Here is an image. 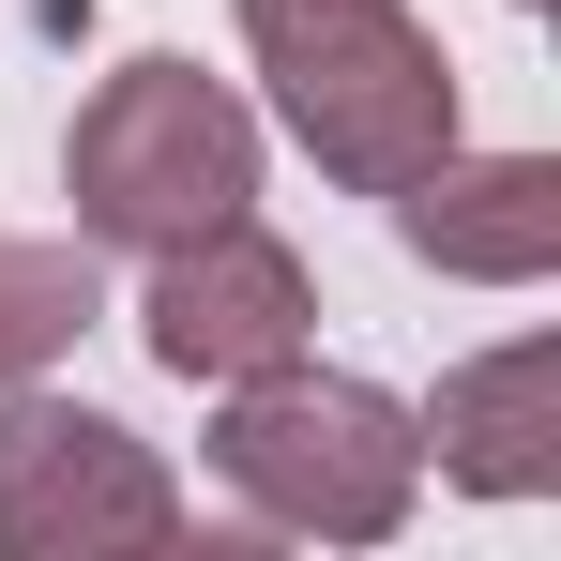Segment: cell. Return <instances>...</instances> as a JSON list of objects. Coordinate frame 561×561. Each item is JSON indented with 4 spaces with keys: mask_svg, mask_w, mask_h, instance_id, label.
<instances>
[{
    "mask_svg": "<svg viewBox=\"0 0 561 561\" xmlns=\"http://www.w3.org/2000/svg\"><path fill=\"white\" fill-rule=\"evenodd\" d=\"M228 410H213V485L288 531V547H394L410 531V501H425V425H410V394H379V379L319 365V350H288L259 379H213Z\"/></svg>",
    "mask_w": 561,
    "mask_h": 561,
    "instance_id": "cell-1",
    "label": "cell"
},
{
    "mask_svg": "<svg viewBox=\"0 0 561 561\" xmlns=\"http://www.w3.org/2000/svg\"><path fill=\"white\" fill-rule=\"evenodd\" d=\"M61 197H77V243L168 259V243H197V228L259 213V106L228 92V77H197L183 46H137V61L92 77V106H77Z\"/></svg>",
    "mask_w": 561,
    "mask_h": 561,
    "instance_id": "cell-2",
    "label": "cell"
},
{
    "mask_svg": "<svg viewBox=\"0 0 561 561\" xmlns=\"http://www.w3.org/2000/svg\"><path fill=\"white\" fill-rule=\"evenodd\" d=\"M122 547H183L168 456L92 394L0 379V561H122Z\"/></svg>",
    "mask_w": 561,
    "mask_h": 561,
    "instance_id": "cell-3",
    "label": "cell"
},
{
    "mask_svg": "<svg viewBox=\"0 0 561 561\" xmlns=\"http://www.w3.org/2000/svg\"><path fill=\"white\" fill-rule=\"evenodd\" d=\"M259 77H274V122L319 152V183H350V197H394L425 152H456V46L410 0H379L350 31H304Z\"/></svg>",
    "mask_w": 561,
    "mask_h": 561,
    "instance_id": "cell-4",
    "label": "cell"
},
{
    "mask_svg": "<svg viewBox=\"0 0 561 561\" xmlns=\"http://www.w3.org/2000/svg\"><path fill=\"white\" fill-rule=\"evenodd\" d=\"M137 334H152V365H168V379L213 394V379H259V365H288V350L319 334V274L288 259L259 213H228V228H197V243L152 259Z\"/></svg>",
    "mask_w": 561,
    "mask_h": 561,
    "instance_id": "cell-5",
    "label": "cell"
},
{
    "mask_svg": "<svg viewBox=\"0 0 561 561\" xmlns=\"http://www.w3.org/2000/svg\"><path fill=\"white\" fill-rule=\"evenodd\" d=\"M394 243L456 288H547L561 274V152H425L394 183Z\"/></svg>",
    "mask_w": 561,
    "mask_h": 561,
    "instance_id": "cell-6",
    "label": "cell"
},
{
    "mask_svg": "<svg viewBox=\"0 0 561 561\" xmlns=\"http://www.w3.org/2000/svg\"><path fill=\"white\" fill-rule=\"evenodd\" d=\"M410 425H425V456L456 470L470 501H547L561 485V350L547 334H501V350H470Z\"/></svg>",
    "mask_w": 561,
    "mask_h": 561,
    "instance_id": "cell-7",
    "label": "cell"
},
{
    "mask_svg": "<svg viewBox=\"0 0 561 561\" xmlns=\"http://www.w3.org/2000/svg\"><path fill=\"white\" fill-rule=\"evenodd\" d=\"M106 319L92 243H46V228H0V379H46L77 334Z\"/></svg>",
    "mask_w": 561,
    "mask_h": 561,
    "instance_id": "cell-8",
    "label": "cell"
},
{
    "mask_svg": "<svg viewBox=\"0 0 561 561\" xmlns=\"http://www.w3.org/2000/svg\"><path fill=\"white\" fill-rule=\"evenodd\" d=\"M243 15V46L274 61V46H304V31H350V15H379V0H228Z\"/></svg>",
    "mask_w": 561,
    "mask_h": 561,
    "instance_id": "cell-9",
    "label": "cell"
},
{
    "mask_svg": "<svg viewBox=\"0 0 561 561\" xmlns=\"http://www.w3.org/2000/svg\"><path fill=\"white\" fill-rule=\"evenodd\" d=\"M531 15H547V0H531Z\"/></svg>",
    "mask_w": 561,
    "mask_h": 561,
    "instance_id": "cell-10",
    "label": "cell"
}]
</instances>
